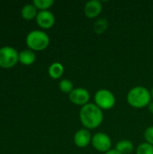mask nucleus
Listing matches in <instances>:
<instances>
[{
	"label": "nucleus",
	"instance_id": "1",
	"mask_svg": "<svg viewBox=\"0 0 153 154\" xmlns=\"http://www.w3.org/2000/svg\"><path fill=\"white\" fill-rule=\"evenodd\" d=\"M79 119L84 128L87 130L99 127L104 121V113L95 103H88L81 106Z\"/></svg>",
	"mask_w": 153,
	"mask_h": 154
},
{
	"label": "nucleus",
	"instance_id": "2",
	"mask_svg": "<svg viewBox=\"0 0 153 154\" xmlns=\"http://www.w3.org/2000/svg\"><path fill=\"white\" fill-rule=\"evenodd\" d=\"M127 103L133 108H143L152 100L151 91L143 86H135L132 88L126 96Z\"/></svg>",
	"mask_w": 153,
	"mask_h": 154
},
{
	"label": "nucleus",
	"instance_id": "3",
	"mask_svg": "<svg viewBox=\"0 0 153 154\" xmlns=\"http://www.w3.org/2000/svg\"><path fill=\"white\" fill-rule=\"evenodd\" d=\"M25 42L28 49L33 51H41L49 46L50 37L44 31L33 30L26 35Z\"/></svg>",
	"mask_w": 153,
	"mask_h": 154
},
{
	"label": "nucleus",
	"instance_id": "4",
	"mask_svg": "<svg viewBox=\"0 0 153 154\" xmlns=\"http://www.w3.org/2000/svg\"><path fill=\"white\" fill-rule=\"evenodd\" d=\"M94 103L103 111L112 109L116 104V97L115 94L106 88L98 89L94 97Z\"/></svg>",
	"mask_w": 153,
	"mask_h": 154
},
{
	"label": "nucleus",
	"instance_id": "5",
	"mask_svg": "<svg viewBox=\"0 0 153 154\" xmlns=\"http://www.w3.org/2000/svg\"><path fill=\"white\" fill-rule=\"evenodd\" d=\"M19 62V52L11 46L0 48V68L11 69Z\"/></svg>",
	"mask_w": 153,
	"mask_h": 154
},
{
	"label": "nucleus",
	"instance_id": "6",
	"mask_svg": "<svg viewBox=\"0 0 153 154\" xmlns=\"http://www.w3.org/2000/svg\"><path fill=\"white\" fill-rule=\"evenodd\" d=\"M91 144L95 150L99 152H107L112 149V140L110 136L103 132H97L92 135Z\"/></svg>",
	"mask_w": 153,
	"mask_h": 154
},
{
	"label": "nucleus",
	"instance_id": "7",
	"mask_svg": "<svg viewBox=\"0 0 153 154\" xmlns=\"http://www.w3.org/2000/svg\"><path fill=\"white\" fill-rule=\"evenodd\" d=\"M69 101L76 106H85L89 103L90 93L84 88H75L69 94Z\"/></svg>",
	"mask_w": 153,
	"mask_h": 154
},
{
	"label": "nucleus",
	"instance_id": "8",
	"mask_svg": "<svg viewBox=\"0 0 153 154\" xmlns=\"http://www.w3.org/2000/svg\"><path fill=\"white\" fill-rule=\"evenodd\" d=\"M36 23L41 29H50L55 24V15L50 10L39 11L35 18Z\"/></svg>",
	"mask_w": 153,
	"mask_h": 154
},
{
	"label": "nucleus",
	"instance_id": "9",
	"mask_svg": "<svg viewBox=\"0 0 153 154\" xmlns=\"http://www.w3.org/2000/svg\"><path fill=\"white\" fill-rule=\"evenodd\" d=\"M73 141L77 147L86 148L89 144H91L92 134L89 132V130H87L86 128H81V129H78L75 133V134L73 136Z\"/></svg>",
	"mask_w": 153,
	"mask_h": 154
},
{
	"label": "nucleus",
	"instance_id": "10",
	"mask_svg": "<svg viewBox=\"0 0 153 154\" xmlns=\"http://www.w3.org/2000/svg\"><path fill=\"white\" fill-rule=\"evenodd\" d=\"M103 10L102 3L99 0L87 1L84 5V14L87 18H96L100 15Z\"/></svg>",
	"mask_w": 153,
	"mask_h": 154
},
{
	"label": "nucleus",
	"instance_id": "11",
	"mask_svg": "<svg viewBox=\"0 0 153 154\" xmlns=\"http://www.w3.org/2000/svg\"><path fill=\"white\" fill-rule=\"evenodd\" d=\"M36 60V54L35 51L25 49L19 52V62L25 66H30L33 64Z\"/></svg>",
	"mask_w": 153,
	"mask_h": 154
},
{
	"label": "nucleus",
	"instance_id": "12",
	"mask_svg": "<svg viewBox=\"0 0 153 154\" xmlns=\"http://www.w3.org/2000/svg\"><path fill=\"white\" fill-rule=\"evenodd\" d=\"M64 70H65V69H64V66L62 65V63H60L59 61H55L50 65V67L48 69V74L51 79H59L62 77Z\"/></svg>",
	"mask_w": 153,
	"mask_h": 154
},
{
	"label": "nucleus",
	"instance_id": "13",
	"mask_svg": "<svg viewBox=\"0 0 153 154\" xmlns=\"http://www.w3.org/2000/svg\"><path fill=\"white\" fill-rule=\"evenodd\" d=\"M38 9L33 5V4H27L24 5L21 10V15L24 20L30 21L35 19L38 14Z\"/></svg>",
	"mask_w": 153,
	"mask_h": 154
},
{
	"label": "nucleus",
	"instance_id": "14",
	"mask_svg": "<svg viewBox=\"0 0 153 154\" xmlns=\"http://www.w3.org/2000/svg\"><path fill=\"white\" fill-rule=\"evenodd\" d=\"M115 149L121 154H130L133 152L134 145L130 140H121L116 143Z\"/></svg>",
	"mask_w": 153,
	"mask_h": 154
},
{
	"label": "nucleus",
	"instance_id": "15",
	"mask_svg": "<svg viewBox=\"0 0 153 154\" xmlns=\"http://www.w3.org/2000/svg\"><path fill=\"white\" fill-rule=\"evenodd\" d=\"M108 21L106 18H98L97 20L95 21L94 23V25H93V29H94V32L97 34H101L103 32H105L108 27Z\"/></svg>",
	"mask_w": 153,
	"mask_h": 154
},
{
	"label": "nucleus",
	"instance_id": "16",
	"mask_svg": "<svg viewBox=\"0 0 153 154\" xmlns=\"http://www.w3.org/2000/svg\"><path fill=\"white\" fill-rule=\"evenodd\" d=\"M59 88L61 92H63L65 94H69L75 88H74L73 82L70 79H63L59 83Z\"/></svg>",
	"mask_w": 153,
	"mask_h": 154
},
{
	"label": "nucleus",
	"instance_id": "17",
	"mask_svg": "<svg viewBox=\"0 0 153 154\" xmlns=\"http://www.w3.org/2000/svg\"><path fill=\"white\" fill-rule=\"evenodd\" d=\"M33 5L40 11L49 10L54 4L53 0H33Z\"/></svg>",
	"mask_w": 153,
	"mask_h": 154
},
{
	"label": "nucleus",
	"instance_id": "18",
	"mask_svg": "<svg viewBox=\"0 0 153 154\" xmlns=\"http://www.w3.org/2000/svg\"><path fill=\"white\" fill-rule=\"evenodd\" d=\"M136 154H153V145L144 142L136 148Z\"/></svg>",
	"mask_w": 153,
	"mask_h": 154
},
{
	"label": "nucleus",
	"instance_id": "19",
	"mask_svg": "<svg viewBox=\"0 0 153 154\" xmlns=\"http://www.w3.org/2000/svg\"><path fill=\"white\" fill-rule=\"evenodd\" d=\"M143 137H144V140L146 143L153 145V125L149 126L145 129Z\"/></svg>",
	"mask_w": 153,
	"mask_h": 154
},
{
	"label": "nucleus",
	"instance_id": "20",
	"mask_svg": "<svg viewBox=\"0 0 153 154\" xmlns=\"http://www.w3.org/2000/svg\"><path fill=\"white\" fill-rule=\"evenodd\" d=\"M105 154H121L120 152H118L115 149H111L110 151H108L107 152H106Z\"/></svg>",
	"mask_w": 153,
	"mask_h": 154
},
{
	"label": "nucleus",
	"instance_id": "21",
	"mask_svg": "<svg viewBox=\"0 0 153 154\" xmlns=\"http://www.w3.org/2000/svg\"><path fill=\"white\" fill-rule=\"evenodd\" d=\"M148 109H149V111L151 113V114H153V101L151 100V103L148 105Z\"/></svg>",
	"mask_w": 153,
	"mask_h": 154
},
{
	"label": "nucleus",
	"instance_id": "22",
	"mask_svg": "<svg viewBox=\"0 0 153 154\" xmlns=\"http://www.w3.org/2000/svg\"><path fill=\"white\" fill-rule=\"evenodd\" d=\"M151 98L153 99V88H152V89L151 90Z\"/></svg>",
	"mask_w": 153,
	"mask_h": 154
}]
</instances>
